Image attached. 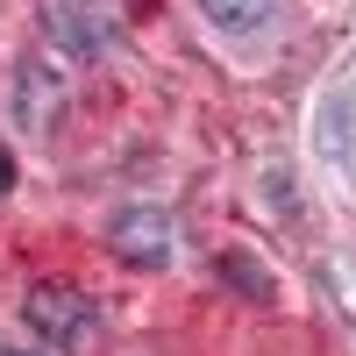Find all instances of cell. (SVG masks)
I'll list each match as a JSON object with an SVG mask.
<instances>
[{"label": "cell", "instance_id": "cell-5", "mask_svg": "<svg viewBox=\"0 0 356 356\" xmlns=\"http://www.w3.org/2000/svg\"><path fill=\"white\" fill-rule=\"evenodd\" d=\"M8 186H15V157L0 150V200H8Z\"/></svg>", "mask_w": 356, "mask_h": 356}, {"label": "cell", "instance_id": "cell-1", "mask_svg": "<svg viewBox=\"0 0 356 356\" xmlns=\"http://www.w3.org/2000/svg\"><path fill=\"white\" fill-rule=\"evenodd\" d=\"M22 321H29V328H36L57 356H86V349H100V300H93L86 285H72V278H43V285H29Z\"/></svg>", "mask_w": 356, "mask_h": 356}, {"label": "cell", "instance_id": "cell-6", "mask_svg": "<svg viewBox=\"0 0 356 356\" xmlns=\"http://www.w3.org/2000/svg\"><path fill=\"white\" fill-rule=\"evenodd\" d=\"M0 356H29V349H0Z\"/></svg>", "mask_w": 356, "mask_h": 356}, {"label": "cell", "instance_id": "cell-4", "mask_svg": "<svg viewBox=\"0 0 356 356\" xmlns=\"http://www.w3.org/2000/svg\"><path fill=\"white\" fill-rule=\"evenodd\" d=\"M221 264L235 271V285H243V292H257V300H264V292H271V278H264V271H250V264H243V250H228Z\"/></svg>", "mask_w": 356, "mask_h": 356}, {"label": "cell", "instance_id": "cell-3", "mask_svg": "<svg viewBox=\"0 0 356 356\" xmlns=\"http://www.w3.org/2000/svg\"><path fill=\"white\" fill-rule=\"evenodd\" d=\"M271 8H278V0H200V15L214 22V29H228V36L264 29V22H271Z\"/></svg>", "mask_w": 356, "mask_h": 356}, {"label": "cell", "instance_id": "cell-2", "mask_svg": "<svg viewBox=\"0 0 356 356\" xmlns=\"http://www.w3.org/2000/svg\"><path fill=\"white\" fill-rule=\"evenodd\" d=\"M107 250L122 257V264H136V271H164L171 264V214L164 207H122L114 214V228H107Z\"/></svg>", "mask_w": 356, "mask_h": 356}]
</instances>
